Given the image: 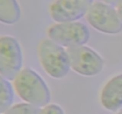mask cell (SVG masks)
I'll list each match as a JSON object with an SVG mask.
<instances>
[{"label": "cell", "mask_w": 122, "mask_h": 114, "mask_svg": "<svg viewBox=\"0 0 122 114\" xmlns=\"http://www.w3.org/2000/svg\"><path fill=\"white\" fill-rule=\"evenodd\" d=\"M39 114H64V112L59 106L51 104L44 107Z\"/></svg>", "instance_id": "cell-12"}, {"label": "cell", "mask_w": 122, "mask_h": 114, "mask_svg": "<svg viewBox=\"0 0 122 114\" xmlns=\"http://www.w3.org/2000/svg\"><path fill=\"white\" fill-rule=\"evenodd\" d=\"M92 1H57L50 7L51 17L58 23L73 22L86 14Z\"/></svg>", "instance_id": "cell-7"}, {"label": "cell", "mask_w": 122, "mask_h": 114, "mask_svg": "<svg viewBox=\"0 0 122 114\" xmlns=\"http://www.w3.org/2000/svg\"><path fill=\"white\" fill-rule=\"evenodd\" d=\"M14 87L19 96L38 108L47 106L51 95L47 86L35 71L30 68L21 70L14 79Z\"/></svg>", "instance_id": "cell-1"}, {"label": "cell", "mask_w": 122, "mask_h": 114, "mask_svg": "<svg viewBox=\"0 0 122 114\" xmlns=\"http://www.w3.org/2000/svg\"><path fill=\"white\" fill-rule=\"evenodd\" d=\"M116 5V10L117 13L119 15V18L122 21V1H117L115 4Z\"/></svg>", "instance_id": "cell-13"}, {"label": "cell", "mask_w": 122, "mask_h": 114, "mask_svg": "<svg viewBox=\"0 0 122 114\" xmlns=\"http://www.w3.org/2000/svg\"><path fill=\"white\" fill-rule=\"evenodd\" d=\"M117 114H122V110H121V111H120V112H118Z\"/></svg>", "instance_id": "cell-14"}, {"label": "cell", "mask_w": 122, "mask_h": 114, "mask_svg": "<svg viewBox=\"0 0 122 114\" xmlns=\"http://www.w3.org/2000/svg\"><path fill=\"white\" fill-rule=\"evenodd\" d=\"M101 102L106 109L116 111L122 107V74L108 81L102 89Z\"/></svg>", "instance_id": "cell-8"}, {"label": "cell", "mask_w": 122, "mask_h": 114, "mask_svg": "<svg viewBox=\"0 0 122 114\" xmlns=\"http://www.w3.org/2000/svg\"><path fill=\"white\" fill-rule=\"evenodd\" d=\"M41 110L29 103H19L11 107L4 114H39Z\"/></svg>", "instance_id": "cell-11"}, {"label": "cell", "mask_w": 122, "mask_h": 114, "mask_svg": "<svg viewBox=\"0 0 122 114\" xmlns=\"http://www.w3.org/2000/svg\"><path fill=\"white\" fill-rule=\"evenodd\" d=\"M14 100V92L8 80L0 78V112L5 113L10 108Z\"/></svg>", "instance_id": "cell-10"}, {"label": "cell", "mask_w": 122, "mask_h": 114, "mask_svg": "<svg viewBox=\"0 0 122 114\" xmlns=\"http://www.w3.org/2000/svg\"><path fill=\"white\" fill-rule=\"evenodd\" d=\"M38 55L43 68L51 77L63 78L69 72L70 64L67 51L51 39L40 42Z\"/></svg>", "instance_id": "cell-2"}, {"label": "cell", "mask_w": 122, "mask_h": 114, "mask_svg": "<svg viewBox=\"0 0 122 114\" xmlns=\"http://www.w3.org/2000/svg\"><path fill=\"white\" fill-rule=\"evenodd\" d=\"M20 9L15 1H0V20L6 24H13L19 21Z\"/></svg>", "instance_id": "cell-9"}, {"label": "cell", "mask_w": 122, "mask_h": 114, "mask_svg": "<svg viewBox=\"0 0 122 114\" xmlns=\"http://www.w3.org/2000/svg\"><path fill=\"white\" fill-rule=\"evenodd\" d=\"M88 23L100 32L117 34L122 31V21L112 5L100 1L93 2L86 13Z\"/></svg>", "instance_id": "cell-4"}, {"label": "cell", "mask_w": 122, "mask_h": 114, "mask_svg": "<svg viewBox=\"0 0 122 114\" xmlns=\"http://www.w3.org/2000/svg\"><path fill=\"white\" fill-rule=\"evenodd\" d=\"M23 55L15 38L4 36L0 39V74L7 80H13L21 71Z\"/></svg>", "instance_id": "cell-5"}, {"label": "cell", "mask_w": 122, "mask_h": 114, "mask_svg": "<svg viewBox=\"0 0 122 114\" xmlns=\"http://www.w3.org/2000/svg\"><path fill=\"white\" fill-rule=\"evenodd\" d=\"M70 67L75 71L85 76H94L102 71L104 65L102 58L89 47L73 46L67 49Z\"/></svg>", "instance_id": "cell-6"}, {"label": "cell", "mask_w": 122, "mask_h": 114, "mask_svg": "<svg viewBox=\"0 0 122 114\" xmlns=\"http://www.w3.org/2000/svg\"><path fill=\"white\" fill-rule=\"evenodd\" d=\"M48 36L56 43L68 48L84 45L89 40L90 33L86 25L73 21L52 25L48 30Z\"/></svg>", "instance_id": "cell-3"}]
</instances>
